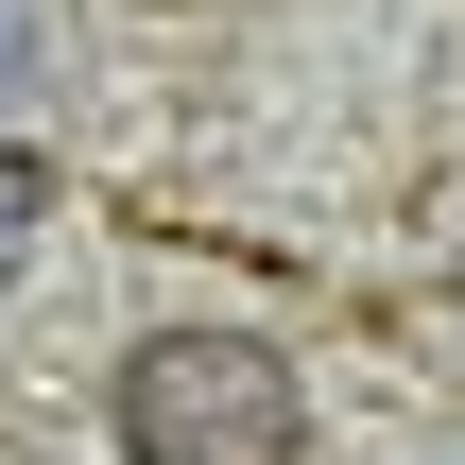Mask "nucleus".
Wrapping results in <instances>:
<instances>
[{
  "label": "nucleus",
  "instance_id": "2",
  "mask_svg": "<svg viewBox=\"0 0 465 465\" xmlns=\"http://www.w3.org/2000/svg\"><path fill=\"white\" fill-rule=\"evenodd\" d=\"M52 86V0H0V104Z\"/></svg>",
  "mask_w": 465,
  "mask_h": 465
},
{
  "label": "nucleus",
  "instance_id": "1",
  "mask_svg": "<svg viewBox=\"0 0 465 465\" xmlns=\"http://www.w3.org/2000/svg\"><path fill=\"white\" fill-rule=\"evenodd\" d=\"M121 449L138 465H293L311 449V397L259 328H155L121 362Z\"/></svg>",
  "mask_w": 465,
  "mask_h": 465
},
{
  "label": "nucleus",
  "instance_id": "3",
  "mask_svg": "<svg viewBox=\"0 0 465 465\" xmlns=\"http://www.w3.org/2000/svg\"><path fill=\"white\" fill-rule=\"evenodd\" d=\"M17 242H35V173L0 155V276H17Z\"/></svg>",
  "mask_w": 465,
  "mask_h": 465
}]
</instances>
